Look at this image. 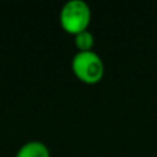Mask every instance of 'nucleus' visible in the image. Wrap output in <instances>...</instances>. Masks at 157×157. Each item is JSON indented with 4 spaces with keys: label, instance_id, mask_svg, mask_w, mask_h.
<instances>
[{
    "label": "nucleus",
    "instance_id": "f03ea898",
    "mask_svg": "<svg viewBox=\"0 0 157 157\" xmlns=\"http://www.w3.org/2000/svg\"><path fill=\"white\" fill-rule=\"evenodd\" d=\"M71 66L75 76L86 84L99 83L105 75L103 61L94 50L76 52L72 58Z\"/></svg>",
    "mask_w": 157,
    "mask_h": 157
},
{
    "label": "nucleus",
    "instance_id": "7ed1b4c3",
    "mask_svg": "<svg viewBox=\"0 0 157 157\" xmlns=\"http://www.w3.org/2000/svg\"><path fill=\"white\" fill-rule=\"evenodd\" d=\"M15 157H51V155L44 142L29 141L19 147Z\"/></svg>",
    "mask_w": 157,
    "mask_h": 157
},
{
    "label": "nucleus",
    "instance_id": "20e7f679",
    "mask_svg": "<svg viewBox=\"0 0 157 157\" xmlns=\"http://www.w3.org/2000/svg\"><path fill=\"white\" fill-rule=\"evenodd\" d=\"M73 37H75V46L77 48V52L92 51L95 39H94V35L90 30H84V32L78 33V35L73 36Z\"/></svg>",
    "mask_w": 157,
    "mask_h": 157
},
{
    "label": "nucleus",
    "instance_id": "f257e3e1",
    "mask_svg": "<svg viewBox=\"0 0 157 157\" xmlns=\"http://www.w3.org/2000/svg\"><path fill=\"white\" fill-rule=\"evenodd\" d=\"M91 22V8L84 0H69L59 11V25L66 33L76 36L88 30Z\"/></svg>",
    "mask_w": 157,
    "mask_h": 157
}]
</instances>
